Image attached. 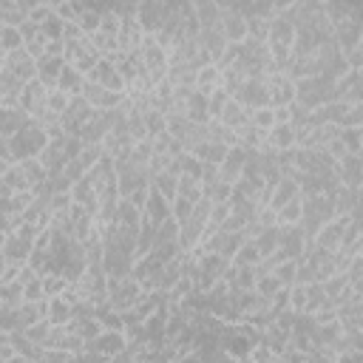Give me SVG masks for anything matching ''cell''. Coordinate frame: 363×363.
<instances>
[{"label": "cell", "instance_id": "6da1fadb", "mask_svg": "<svg viewBox=\"0 0 363 363\" xmlns=\"http://www.w3.org/2000/svg\"><path fill=\"white\" fill-rule=\"evenodd\" d=\"M0 142H6L9 147H11V153H14V159L17 162H23V159H37L45 147H48V130L40 125V122H28L23 130H17L11 139H0Z\"/></svg>", "mask_w": 363, "mask_h": 363}, {"label": "cell", "instance_id": "7a4b0ae2", "mask_svg": "<svg viewBox=\"0 0 363 363\" xmlns=\"http://www.w3.org/2000/svg\"><path fill=\"white\" fill-rule=\"evenodd\" d=\"M267 91H269V105L272 108H286L298 96V85L286 71H275L267 77Z\"/></svg>", "mask_w": 363, "mask_h": 363}, {"label": "cell", "instance_id": "3957f363", "mask_svg": "<svg viewBox=\"0 0 363 363\" xmlns=\"http://www.w3.org/2000/svg\"><path fill=\"white\" fill-rule=\"evenodd\" d=\"M352 224V216H335L329 224H323L318 230V235L312 238L315 247L326 250V252H340L343 247V235H346V227Z\"/></svg>", "mask_w": 363, "mask_h": 363}, {"label": "cell", "instance_id": "277c9868", "mask_svg": "<svg viewBox=\"0 0 363 363\" xmlns=\"http://www.w3.org/2000/svg\"><path fill=\"white\" fill-rule=\"evenodd\" d=\"M0 71L11 74L14 79H20L23 85L34 82L37 79V60L23 48L17 54H9V57H0Z\"/></svg>", "mask_w": 363, "mask_h": 363}, {"label": "cell", "instance_id": "5b68a950", "mask_svg": "<svg viewBox=\"0 0 363 363\" xmlns=\"http://www.w3.org/2000/svg\"><path fill=\"white\" fill-rule=\"evenodd\" d=\"M221 28H224L227 43H233V45H241L250 37V23L233 3H227V6L221 3Z\"/></svg>", "mask_w": 363, "mask_h": 363}, {"label": "cell", "instance_id": "8992f818", "mask_svg": "<svg viewBox=\"0 0 363 363\" xmlns=\"http://www.w3.org/2000/svg\"><path fill=\"white\" fill-rule=\"evenodd\" d=\"M128 335H125V329H105L96 340H91L88 346H85V352H94V354H102V357H108V360H113V357H119L125 349H128Z\"/></svg>", "mask_w": 363, "mask_h": 363}, {"label": "cell", "instance_id": "52a82bcc", "mask_svg": "<svg viewBox=\"0 0 363 363\" xmlns=\"http://www.w3.org/2000/svg\"><path fill=\"white\" fill-rule=\"evenodd\" d=\"M250 156H252V153L244 150V147H230V150H227V159L218 164V179H221L224 184L235 187V184L241 182V176H244V167H247Z\"/></svg>", "mask_w": 363, "mask_h": 363}, {"label": "cell", "instance_id": "ba28073f", "mask_svg": "<svg viewBox=\"0 0 363 363\" xmlns=\"http://www.w3.org/2000/svg\"><path fill=\"white\" fill-rule=\"evenodd\" d=\"M82 96H85V102H88L91 108H96V111H116V108H122V105L128 102L125 94H113V91H108V88H102V85H96V82H91V79L85 82Z\"/></svg>", "mask_w": 363, "mask_h": 363}, {"label": "cell", "instance_id": "9c48e42d", "mask_svg": "<svg viewBox=\"0 0 363 363\" xmlns=\"http://www.w3.org/2000/svg\"><path fill=\"white\" fill-rule=\"evenodd\" d=\"M88 79L96 82V85H102V88H108V91H113V94H125V96H128V82H125V77H122L119 68H116L113 62H108L105 57H102L99 65L88 74Z\"/></svg>", "mask_w": 363, "mask_h": 363}, {"label": "cell", "instance_id": "30bf717a", "mask_svg": "<svg viewBox=\"0 0 363 363\" xmlns=\"http://www.w3.org/2000/svg\"><path fill=\"white\" fill-rule=\"evenodd\" d=\"M139 26L145 34L156 37L159 28L164 26V17H167V3H139Z\"/></svg>", "mask_w": 363, "mask_h": 363}, {"label": "cell", "instance_id": "8fae6325", "mask_svg": "<svg viewBox=\"0 0 363 363\" xmlns=\"http://www.w3.org/2000/svg\"><path fill=\"white\" fill-rule=\"evenodd\" d=\"M65 65H68L65 57H40V60H37V79H40L48 91H54Z\"/></svg>", "mask_w": 363, "mask_h": 363}, {"label": "cell", "instance_id": "7c38bea8", "mask_svg": "<svg viewBox=\"0 0 363 363\" xmlns=\"http://www.w3.org/2000/svg\"><path fill=\"white\" fill-rule=\"evenodd\" d=\"M145 216L150 218V224L153 227H159V224H164L167 218H173V210H170V201L162 196V193H156L153 187H150V199H147V207H145Z\"/></svg>", "mask_w": 363, "mask_h": 363}, {"label": "cell", "instance_id": "4fadbf2b", "mask_svg": "<svg viewBox=\"0 0 363 363\" xmlns=\"http://www.w3.org/2000/svg\"><path fill=\"white\" fill-rule=\"evenodd\" d=\"M301 196V184H298V179H289V176H284L281 182H278V187H275V193H272V199H269V204L267 207H272L275 213L284 207V204H289L292 199H298Z\"/></svg>", "mask_w": 363, "mask_h": 363}, {"label": "cell", "instance_id": "5bb4252c", "mask_svg": "<svg viewBox=\"0 0 363 363\" xmlns=\"http://www.w3.org/2000/svg\"><path fill=\"white\" fill-rule=\"evenodd\" d=\"M85 82H88V77H85L82 71H77L74 65H65V68H62V74H60L57 88H60V91H65L68 96H82Z\"/></svg>", "mask_w": 363, "mask_h": 363}, {"label": "cell", "instance_id": "9a60e30c", "mask_svg": "<svg viewBox=\"0 0 363 363\" xmlns=\"http://www.w3.org/2000/svg\"><path fill=\"white\" fill-rule=\"evenodd\" d=\"M0 119H3V136L0 139H11L17 130H23L31 122V116L23 108H3L0 111Z\"/></svg>", "mask_w": 363, "mask_h": 363}, {"label": "cell", "instance_id": "2e32d148", "mask_svg": "<svg viewBox=\"0 0 363 363\" xmlns=\"http://www.w3.org/2000/svg\"><path fill=\"white\" fill-rule=\"evenodd\" d=\"M26 48V40L20 34L17 26H0V57H9V54H17Z\"/></svg>", "mask_w": 363, "mask_h": 363}, {"label": "cell", "instance_id": "e0dca14e", "mask_svg": "<svg viewBox=\"0 0 363 363\" xmlns=\"http://www.w3.org/2000/svg\"><path fill=\"white\" fill-rule=\"evenodd\" d=\"M275 216H278V227H298V224H303V193L298 199H292L289 204H284Z\"/></svg>", "mask_w": 363, "mask_h": 363}, {"label": "cell", "instance_id": "ac0fdd59", "mask_svg": "<svg viewBox=\"0 0 363 363\" xmlns=\"http://www.w3.org/2000/svg\"><path fill=\"white\" fill-rule=\"evenodd\" d=\"M150 187H153L156 193H162L167 201H173V199L179 196V176H176V173H170V170L156 173V176L150 179Z\"/></svg>", "mask_w": 363, "mask_h": 363}, {"label": "cell", "instance_id": "d6986e66", "mask_svg": "<svg viewBox=\"0 0 363 363\" xmlns=\"http://www.w3.org/2000/svg\"><path fill=\"white\" fill-rule=\"evenodd\" d=\"M261 261H264V255H261L258 244H255L252 238H247V241L241 244V250L233 255V261H230V264H235V267H258Z\"/></svg>", "mask_w": 363, "mask_h": 363}, {"label": "cell", "instance_id": "ffe728a7", "mask_svg": "<svg viewBox=\"0 0 363 363\" xmlns=\"http://www.w3.org/2000/svg\"><path fill=\"white\" fill-rule=\"evenodd\" d=\"M74 318V306L60 295V298H51V309H48V320L54 326H68Z\"/></svg>", "mask_w": 363, "mask_h": 363}, {"label": "cell", "instance_id": "44dd1931", "mask_svg": "<svg viewBox=\"0 0 363 363\" xmlns=\"http://www.w3.org/2000/svg\"><path fill=\"white\" fill-rule=\"evenodd\" d=\"M281 289H286V286H284V284L275 278V272H264V275L258 278V284H255V292H258L264 301H272V298H275Z\"/></svg>", "mask_w": 363, "mask_h": 363}, {"label": "cell", "instance_id": "7402d4cb", "mask_svg": "<svg viewBox=\"0 0 363 363\" xmlns=\"http://www.w3.org/2000/svg\"><path fill=\"white\" fill-rule=\"evenodd\" d=\"M71 99H74V96H68L65 91L54 88V91H48V99H45V111H51V113H57V116L62 119V116H65V111H68V105H71Z\"/></svg>", "mask_w": 363, "mask_h": 363}, {"label": "cell", "instance_id": "603a6c76", "mask_svg": "<svg viewBox=\"0 0 363 363\" xmlns=\"http://www.w3.org/2000/svg\"><path fill=\"white\" fill-rule=\"evenodd\" d=\"M179 196H184V199H190V201H201L204 199V187H201V182L199 179H193V176H179Z\"/></svg>", "mask_w": 363, "mask_h": 363}, {"label": "cell", "instance_id": "cb8c5ba5", "mask_svg": "<svg viewBox=\"0 0 363 363\" xmlns=\"http://www.w3.org/2000/svg\"><path fill=\"white\" fill-rule=\"evenodd\" d=\"M306 303H309V289H306V284L289 286V309H292L295 315H306Z\"/></svg>", "mask_w": 363, "mask_h": 363}, {"label": "cell", "instance_id": "d4e9b609", "mask_svg": "<svg viewBox=\"0 0 363 363\" xmlns=\"http://www.w3.org/2000/svg\"><path fill=\"white\" fill-rule=\"evenodd\" d=\"M250 122H252L258 130L269 133V130L275 128V111H272V105H267V108H255V111L250 113Z\"/></svg>", "mask_w": 363, "mask_h": 363}, {"label": "cell", "instance_id": "484cf974", "mask_svg": "<svg viewBox=\"0 0 363 363\" xmlns=\"http://www.w3.org/2000/svg\"><path fill=\"white\" fill-rule=\"evenodd\" d=\"M275 278L289 289V286H295L298 284V258H292V261H284V264H278L275 269Z\"/></svg>", "mask_w": 363, "mask_h": 363}, {"label": "cell", "instance_id": "4316f807", "mask_svg": "<svg viewBox=\"0 0 363 363\" xmlns=\"http://www.w3.org/2000/svg\"><path fill=\"white\" fill-rule=\"evenodd\" d=\"M40 31H43V37H45V43L48 40H65V23L57 17V11L40 26Z\"/></svg>", "mask_w": 363, "mask_h": 363}, {"label": "cell", "instance_id": "83f0119b", "mask_svg": "<svg viewBox=\"0 0 363 363\" xmlns=\"http://www.w3.org/2000/svg\"><path fill=\"white\" fill-rule=\"evenodd\" d=\"M340 139H343L346 150L352 156H357L360 147H363V128H340Z\"/></svg>", "mask_w": 363, "mask_h": 363}, {"label": "cell", "instance_id": "f1b7e54d", "mask_svg": "<svg viewBox=\"0 0 363 363\" xmlns=\"http://www.w3.org/2000/svg\"><path fill=\"white\" fill-rule=\"evenodd\" d=\"M170 210H173V218H176L179 224H184V221L193 216L196 201H190V199H184V196H176V199L170 201Z\"/></svg>", "mask_w": 363, "mask_h": 363}, {"label": "cell", "instance_id": "f546056e", "mask_svg": "<svg viewBox=\"0 0 363 363\" xmlns=\"http://www.w3.org/2000/svg\"><path fill=\"white\" fill-rule=\"evenodd\" d=\"M23 267H26V264H3L0 286H6V284H14V281H20V272H23Z\"/></svg>", "mask_w": 363, "mask_h": 363}, {"label": "cell", "instance_id": "4dcf8cb0", "mask_svg": "<svg viewBox=\"0 0 363 363\" xmlns=\"http://www.w3.org/2000/svg\"><path fill=\"white\" fill-rule=\"evenodd\" d=\"M335 363H363V352H357V349H340L335 354Z\"/></svg>", "mask_w": 363, "mask_h": 363}, {"label": "cell", "instance_id": "1f68e13d", "mask_svg": "<svg viewBox=\"0 0 363 363\" xmlns=\"http://www.w3.org/2000/svg\"><path fill=\"white\" fill-rule=\"evenodd\" d=\"M360 258H363V255H360Z\"/></svg>", "mask_w": 363, "mask_h": 363}]
</instances>
